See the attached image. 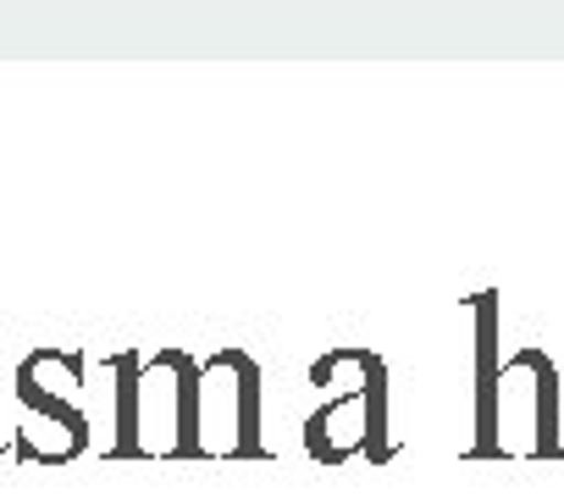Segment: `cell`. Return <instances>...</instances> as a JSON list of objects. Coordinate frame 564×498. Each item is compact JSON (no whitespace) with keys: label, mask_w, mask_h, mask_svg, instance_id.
Masks as SVG:
<instances>
[{"label":"cell","mask_w":564,"mask_h":498,"mask_svg":"<svg viewBox=\"0 0 564 498\" xmlns=\"http://www.w3.org/2000/svg\"><path fill=\"white\" fill-rule=\"evenodd\" d=\"M514 360L536 377V443H531V448L558 459V454H564V443H558V371L547 366L542 349H520Z\"/></svg>","instance_id":"1"}]
</instances>
